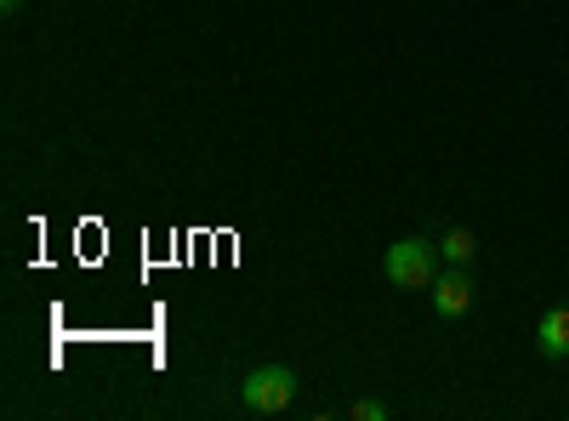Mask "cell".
<instances>
[{
    "label": "cell",
    "instance_id": "4",
    "mask_svg": "<svg viewBox=\"0 0 569 421\" xmlns=\"http://www.w3.org/2000/svg\"><path fill=\"white\" fill-rule=\"evenodd\" d=\"M536 353L552 359V364L569 359V302H558V308H547V313L536 319Z\"/></svg>",
    "mask_w": 569,
    "mask_h": 421
},
{
    "label": "cell",
    "instance_id": "1",
    "mask_svg": "<svg viewBox=\"0 0 569 421\" xmlns=\"http://www.w3.org/2000/svg\"><path fill=\"white\" fill-rule=\"evenodd\" d=\"M382 273H388L393 291H433V279H439V245L421 240V233H405V240L388 245Z\"/></svg>",
    "mask_w": 569,
    "mask_h": 421
},
{
    "label": "cell",
    "instance_id": "2",
    "mask_svg": "<svg viewBox=\"0 0 569 421\" xmlns=\"http://www.w3.org/2000/svg\"><path fill=\"white\" fill-rule=\"evenodd\" d=\"M297 370L291 364H257L251 377L240 382V404L251 410V415H284L297 404Z\"/></svg>",
    "mask_w": 569,
    "mask_h": 421
},
{
    "label": "cell",
    "instance_id": "7",
    "mask_svg": "<svg viewBox=\"0 0 569 421\" xmlns=\"http://www.w3.org/2000/svg\"><path fill=\"white\" fill-rule=\"evenodd\" d=\"M18 7H23V0H0V12H7V18H12V12H18Z\"/></svg>",
    "mask_w": 569,
    "mask_h": 421
},
{
    "label": "cell",
    "instance_id": "5",
    "mask_svg": "<svg viewBox=\"0 0 569 421\" xmlns=\"http://www.w3.org/2000/svg\"><path fill=\"white\" fill-rule=\"evenodd\" d=\"M439 257L456 262V268H467L472 257H479V240H472V228H450L445 240H439Z\"/></svg>",
    "mask_w": 569,
    "mask_h": 421
},
{
    "label": "cell",
    "instance_id": "3",
    "mask_svg": "<svg viewBox=\"0 0 569 421\" xmlns=\"http://www.w3.org/2000/svg\"><path fill=\"white\" fill-rule=\"evenodd\" d=\"M433 313L439 319H461L467 308H472V297H479V285H472V273L467 268H456V262H445V273L433 279Z\"/></svg>",
    "mask_w": 569,
    "mask_h": 421
},
{
    "label": "cell",
    "instance_id": "6",
    "mask_svg": "<svg viewBox=\"0 0 569 421\" xmlns=\"http://www.w3.org/2000/svg\"><path fill=\"white\" fill-rule=\"evenodd\" d=\"M348 415H353V421H388V404H382V399H353Z\"/></svg>",
    "mask_w": 569,
    "mask_h": 421
}]
</instances>
